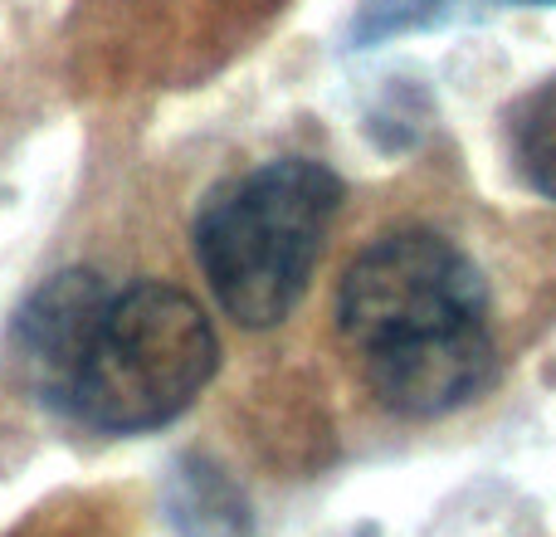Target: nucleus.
Instances as JSON below:
<instances>
[{
  "instance_id": "obj_6",
  "label": "nucleus",
  "mask_w": 556,
  "mask_h": 537,
  "mask_svg": "<svg viewBox=\"0 0 556 537\" xmlns=\"http://www.w3.org/2000/svg\"><path fill=\"white\" fill-rule=\"evenodd\" d=\"M513 162L532 191L556 201V78L528 93L513 113Z\"/></svg>"
},
{
  "instance_id": "obj_7",
  "label": "nucleus",
  "mask_w": 556,
  "mask_h": 537,
  "mask_svg": "<svg viewBox=\"0 0 556 537\" xmlns=\"http://www.w3.org/2000/svg\"><path fill=\"white\" fill-rule=\"evenodd\" d=\"M513 5H556V0H513Z\"/></svg>"
},
{
  "instance_id": "obj_5",
  "label": "nucleus",
  "mask_w": 556,
  "mask_h": 537,
  "mask_svg": "<svg viewBox=\"0 0 556 537\" xmlns=\"http://www.w3.org/2000/svg\"><path fill=\"white\" fill-rule=\"evenodd\" d=\"M166 509L181 537H244L250 533V509L244 494L215 470L211 460H181L166 484Z\"/></svg>"
},
{
  "instance_id": "obj_3",
  "label": "nucleus",
  "mask_w": 556,
  "mask_h": 537,
  "mask_svg": "<svg viewBox=\"0 0 556 537\" xmlns=\"http://www.w3.org/2000/svg\"><path fill=\"white\" fill-rule=\"evenodd\" d=\"M220 366L205 308L186 288L142 278L113 288L54 411L98 435H147L195 405Z\"/></svg>"
},
{
  "instance_id": "obj_2",
  "label": "nucleus",
  "mask_w": 556,
  "mask_h": 537,
  "mask_svg": "<svg viewBox=\"0 0 556 537\" xmlns=\"http://www.w3.org/2000/svg\"><path fill=\"white\" fill-rule=\"evenodd\" d=\"M342 182L313 157H278L220 182L201 201L191 250L225 317L250 333L278 327L303 303L323 260Z\"/></svg>"
},
{
  "instance_id": "obj_4",
  "label": "nucleus",
  "mask_w": 556,
  "mask_h": 537,
  "mask_svg": "<svg viewBox=\"0 0 556 537\" xmlns=\"http://www.w3.org/2000/svg\"><path fill=\"white\" fill-rule=\"evenodd\" d=\"M108 298H113V284L98 268H64V274L45 278L15 313L10 342H15L25 376L35 382V396L49 411L64 396L68 372H74L78 352H84Z\"/></svg>"
},
{
  "instance_id": "obj_1",
  "label": "nucleus",
  "mask_w": 556,
  "mask_h": 537,
  "mask_svg": "<svg viewBox=\"0 0 556 537\" xmlns=\"http://www.w3.org/2000/svg\"><path fill=\"white\" fill-rule=\"evenodd\" d=\"M337 333L362 357L371 396L401 421H440L498 376L489 284L434 230H391L346 264Z\"/></svg>"
}]
</instances>
